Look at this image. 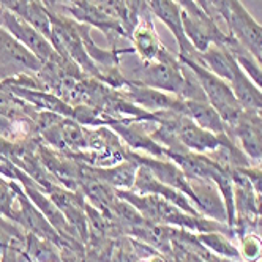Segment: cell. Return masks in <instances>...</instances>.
Listing matches in <instances>:
<instances>
[{
    "label": "cell",
    "instance_id": "6da1fadb",
    "mask_svg": "<svg viewBox=\"0 0 262 262\" xmlns=\"http://www.w3.org/2000/svg\"><path fill=\"white\" fill-rule=\"evenodd\" d=\"M179 59L185 67H188L193 71L201 89L205 93L207 101L216 109V112L221 116L224 123H226L229 128H232L238 122V119L243 116L245 111H243V107L238 104L231 85L224 79L218 78L210 70L205 68L198 60V55L194 59H185V57H179Z\"/></svg>",
    "mask_w": 262,
    "mask_h": 262
},
{
    "label": "cell",
    "instance_id": "7a4b0ae2",
    "mask_svg": "<svg viewBox=\"0 0 262 262\" xmlns=\"http://www.w3.org/2000/svg\"><path fill=\"white\" fill-rule=\"evenodd\" d=\"M126 81L131 84L152 87L164 93H169V95H174L177 98H182L185 82H186L185 67L180 62V59L174 62L141 60V65L131 71V76Z\"/></svg>",
    "mask_w": 262,
    "mask_h": 262
},
{
    "label": "cell",
    "instance_id": "3957f363",
    "mask_svg": "<svg viewBox=\"0 0 262 262\" xmlns=\"http://www.w3.org/2000/svg\"><path fill=\"white\" fill-rule=\"evenodd\" d=\"M0 27H4L23 46H26L43 63V67H55L67 60L54 49L51 41L43 33L30 26L21 16L8 10H0Z\"/></svg>",
    "mask_w": 262,
    "mask_h": 262
},
{
    "label": "cell",
    "instance_id": "277c9868",
    "mask_svg": "<svg viewBox=\"0 0 262 262\" xmlns=\"http://www.w3.org/2000/svg\"><path fill=\"white\" fill-rule=\"evenodd\" d=\"M221 19L228 27V33L256 59L262 49V26L245 8L242 0H229Z\"/></svg>",
    "mask_w": 262,
    "mask_h": 262
},
{
    "label": "cell",
    "instance_id": "5b68a950",
    "mask_svg": "<svg viewBox=\"0 0 262 262\" xmlns=\"http://www.w3.org/2000/svg\"><path fill=\"white\" fill-rule=\"evenodd\" d=\"M43 63L17 41L14 36L0 27V81H7L23 73L38 74Z\"/></svg>",
    "mask_w": 262,
    "mask_h": 262
},
{
    "label": "cell",
    "instance_id": "8992f818",
    "mask_svg": "<svg viewBox=\"0 0 262 262\" xmlns=\"http://www.w3.org/2000/svg\"><path fill=\"white\" fill-rule=\"evenodd\" d=\"M183 32L188 41L198 52H204L212 45L226 46L231 40V35L220 30L218 24L212 17H194L188 13L182 11Z\"/></svg>",
    "mask_w": 262,
    "mask_h": 262
},
{
    "label": "cell",
    "instance_id": "52a82bcc",
    "mask_svg": "<svg viewBox=\"0 0 262 262\" xmlns=\"http://www.w3.org/2000/svg\"><path fill=\"white\" fill-rule=\"evenodd\" d=\"M152 16V11L141 16L138 19V24L129 33V40L133 43V51L139 55L142 62H160L171 54L160 41L154 29Z\"/></svg>",
    "mask_w": 262,
    "mask_h": 262
},
{
    "label": "cell",
    "instance_id": "ba28073f",
    "mask_svg": "<svg viewBox=\"0 0 262 262\" xmlns=\"http://www.w3.org/2000/svg\"><path fill=\"white\" fill-rule=\"evenodd\" d=\"M120 95L131 101L133 104H138L147 112H160V111H182V103L183 100L169 95V93H164L161 90L152 89V87H145V85H138V84H131L126 81L125 87L117 90Z\"/></svg>",
    "mask_w": 262,
    "mask_h": 262
},
{
    "label": "cell",
    "instance_id": "9c48e42d",
    "mask_svg": "<svg viewBox=\"0 0 262 262\" xmlns=\"http://www.w3.org/2000/svg\"><path fill=\"white\" fill-rule=\"evenodd\" d=\"M131 157H133V160L138 161L139 164L148 167L150 172L160 182H163L164 185L171 186V188H174V190H177L180 193L190 194L194 199V193H193L191 186H190V182L185 179L182 169L177 164H174L171 161H161L158 158H150V157H144L142 158L141 155H135V154H131Z\"/></svg>",
    "mask_w": 262,
    "mask_h": 262
},
{
    "label": "cell",
    "instance_id": "30bf717a",
    "mask_svg": "<svg viewBox=\"0 0 262 262\" xmlns=\"http://www.w3.org/2000/svg\"><path fill=\"white\" fill-rule=\"evenodd\" d=\"M180 114L191 119L198 126L210 131V133H215L218 136H229V126L224 123L216 109L209 101L183 100Z\"/></svg>",
    "mask_w": 262,
    "mask_h": 262
},
{
    "label": "cell",
    "instance_id": "8fae6325",
    "mask_svg": "<svg viewBox=\"0 0 262 262\" xmlns=\"http://www.w3.org/2000/svg\"><path fill=\"white\" fill-rule=\"evenodd\" d=\"M234 92L238 104L247 112H260L262 111V90L247 76V73L237 67L234 68L232 78L228 82Z\"/></svg>",
    "mask_w": 262,
    "mask_h": 262
},
{
    "label": "cell",
    "instance_id": "7c38bea8",
    "mask_svg": "<svg viewBox=\"0 0 262 262\" xmlns=\"http://www.w3.org/2000/svg\"><path fill=\"white\" fill-rule=\"evenodd\" d=\"M112 128L117 135H120L125 142L128 145H131L133 148H138V150H144L145 154L152 155L154 158H160L163 155H166V148H163L157 141L152 139V136H148L147 133H144V129L141 128L139 123L133 122V123H123V122H112Z\"/></svg>",
    "mask_w": 262,
    "mask_h": 262
},
{
    "label": "cell",
    "instance_id": "4fadbf2b",
    "mask_svg": "<svg viewBox=\"0 0 262 262\" xmlns=\"http://www.w3.org/2000/svg\"><path fill=\"white\" fill-rule=\"evenodd\" d=\"M198 60L210 70L218 78L224 79L226 82L231 81L234 68L237 67V60L232 55V52L221 45H212L205 49L204 52L198 54Z\"/></svg>",
    "mask_w": 262,
    "mask_h": 262
},
{
    "label": "cell",
    "instance_id": "5bb4252c",
    "mask_svg": "<svg viewBox=\"0 0 262 262\" xmlns=\"http://www.w3.org/2000/svg\"><path fill=\"white\" fill-rule=\"evenodd\" d=\"M139 169V163L135 160H125L119 161L114 167H97V169H90V176L97 177L98 180L116 186V188H133L136 172Z\"/></svg>",
    "mask_w": 262,
    "mask_h": 262
},
{
    "label": "cell",
    "instance_id": "9a60e30c",
    "mask_svg": "<svg viewBox=\"0 0 262 262\" xmlns=\"http://www.w3.org/2000/svg\"><path fill=\"white\" fill-rule=\"evenodd\" d=\"M23 122H24V119L13 120L0 112V138L19 139L21 136H27V129L23 128Z\"/></svg>",
    "mask_w": 262,
    "mask_h": 262
},
{
    "label": "cell",
    "instance_id": "2e32d148",
    "mask_svg": "<svg viewBox=\"0 0 262 262\" xmlns=\"http://www.w3.org/2000/svg\"><path fill=\"white\" fill-rule=\"evenodd\" d=\"M210 248H213L215 251L221 253V254H228V256H237V251L229 245V243L224 240L223 237L220 235H215V234H210V235H202L201 237Z\"/></svg>",
    "mask_w": 262,
    "mask_h": 262
},
{
    "label": "cell",
    "instance_id": "e0dca14e",
    "mask_svg": "<svg viewBox=\"0 0 262 262\" xmlns=\"http://www.w3.org/2000/svg\"><path fill=\"white\" fill-rule=\"evenodd\" d=\"M174 2L182 8V11L188 13V14H191L194 17H205V16H209L207 13H205L201 8V5L198 4V0H174Z\"/></svg>",
    "mask_w": 262,
    "mask_h": 262
},
{
    "label": "cell",
    "instance_id": "ac0fdd59",
    "mask_svg": "<svg viewBox=\"0 0 262 262\" xmlns=\"http://www.w3.org/2000/svg\"><path fill=\"white\" fill-rule=\"evenodd\" d=\"M259 254H260L259 240L253 235H248L245 240H243V256L250 260H253V259H257Z\"/></svg>",
    "mask_w": 262,
    "mask_h": 262
},
{
    "label": "cell",
    "instance_id": "d6986e66",
    "mask_svg": "<svg viewBox=\"0 0 262 262\" xmlns=\"http://www.w3.org/2000/svg\"><path fill=\"white\" fill-rule=\"evenodd\" d=\"M198 4L201 5V8L207 13L212 19H215V21H218V16H216V13H215V8H213V4H212V0H198Z\"/></svg>",
    "mask_w": 262,
    "mask_h": 262
},
{
    "label": "cell",
    "instance_id": "ffe728a7",
    "mask_svg": "<svg viewBox=\"0 0 262 262\" xmlns=\"http://www.w3.org/2000/svg\"><path fill=\"white\" fill-rule=\"evenodd\" d=\"M21 2L23 0H0V10H8L11 13H16Z\"/></svg>",
    "mask_w": 262,
    "mask_h": 262
},
{
    "label": "cell",
    "instance_id": "44dd1931",
    "mask_svg": "<svg viewBox=\"0 0 262 262\" xmlns=\"http://www.w3.org/2000/svg\"><path fill=\"white\" fill-rule=\"evenodd\" d=\"M141 262H164L161 257H158V256H154V257H150V259H144V260H141Z\"/></svg>",
    "mask_w": 262,
    "mask_h": 262
},
{
    "label": "cell",
    "instance_id": "7402d4cb",
    "mask_svg": "<svg viewBox=\"0 0 262 262\" xmlns=\"http://www.w3.org/2000/svg\"><path fill=\"white\" fill-rule=\"evenodd\" d=\"M256 60H257V63L260 65V68H262V49H260V52H259V55L256 57Z\"/></svg>",
    "mask_w": 262,
    "mask_h": 262
},
{
    "label": "cell",
    "instance_id": "603a6c76",
    "mask_svg": "<svg viewBox=\"0 0 262 262\" xmlns=\"http://www.w3.org/2000/svg\"><path fill=\"white\" fill-rule=\"evenodd\" d=\"M62 2H65V4H73L74 0H62Z\"/></svg>",
    "mask_w": 262,
    "mask_h": 262
}]
</instances>
